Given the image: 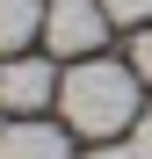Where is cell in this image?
<instances>
[{"label": "cell", "mask_w": 152, "mask_h": 159, "mask_svg": "<svg viewBox=\"0 0 152 159\" xmlns=\"http://www.w3.org/2000/svg\"><path fill=\"white\" fill-rule=\"evenodd\" d=\"M138 65H109V58H72V72L58 80V109L65 123L80 130V138H123L138 116H145V101H138Z\"/></svg>", "instance_id": "obj_1"}, {"label": "cell", "mask_w": 152, "mask_h": 159, "mask_svg": "<svg viewBox=\"0 0 152 159\" xmlns=\"http://www.w3.org/2000/svg\"><path fill=\"white\" fill-rule=\"evenodd\" d=\"M109 43V7L101 0H51L44 7V51L51 58H94Z\"/></svg>", "instance_id": "obj_2"}, {"label": "cell", "mask_w": 152, "mask_h": 159, "mask_svg": "<svg viewBox=\"0 0 152 159\" xmlns=\"http://www.w3.org/2000/svg\"><path fill=\"white\" fill-rule=\"evenodd\" d=\"M51 94H58V72H51V58L15 51V58L0 65V109H7V116H36V109H51Z\"/></svg>", "instance_id": "obj_3"}, {"label": "cell", "mask_w": 152, "mask_h": 159, "mask_svg": "<svg viewBox=\"0 0 152 159\" xmlns=\"http://www.w3.org/2000/svg\"><path fill=\"white\" fill-rule=\"evenodd\" d=\"M0 159H72L65 130H51L44 116H15L7 138H0Z\"/></svg>", "instance_id": "obj_4"}, {"label": "cell", "mask_w": 152, "mask_h": 159, "mask_svg": "<svg viewBox=\"0 0 152 159\" xmlns=\"http://www.w3.org/2000/svg\"><path fill=\"white\" fill-rule=\"evenodd\" d=\"M44 7L51 0H0V51H22L44 36Z\"/></svg>", "instance_id": "obj_5"}, {"label": "cell", "mask_w": 152, "mask_h": 159, "mask_svg": "<svg viewBox=\"0 0 152 159\" xmlns=\"http://www.w3.org/2000/svg\"><path fill=\"white\" fill-rule=\"evenodd\" d=\"M101 7H109V22H138V29L152 22V0H101Z\"/></svg>", "instance_id": "obj_6"}, {"label": "cell", "mask_w": 152, "mask_h": 159, "mask_svg": "<svg viewBox=\"0 0 152 159\" xmlns=\"http://www.w3.org/2000/svg\"><path fill=\"white\" fill-rule=\"evenodd\" d=\"M131 65H138V80H145V87H152V22H145V29H138V43H131Z\"/></svg>", "instance_id": "obj_7"}, {"label": "cell", "mask_w": 152, "mask_h": 159, "mask_svg": "<svg viewBox=\"0 0 152 159\" xmlns=\"http://www.w3.org/2000/svg\"><path fill=\"white\" fill-rule=\"evenodd\" d=\"M87 159H145V152H138V145H116V138H101V145H94Z\"/></svg>", "instance_id": "obj_8"}, {"label": "cell", "mask_w": 152, "mask_h": 159, "mask_svg": "<svg viewBox=\"0 0 152 159\" xmlns=\"http://www.w3.org/2000/svg\"><path fill=\"white\" fill-rule=\"evenodd\" d=\"M131 145H138V152H145V159H152V109H145V116H138V123H131Z\"/></svg>", "instance_id": "obj_9"}, {"label": "cell", "mask_w": 152, "mask_h": 159, "mask_svg": "<svg viewBox=\"0 0 152 159\" xmlns=\"http://www.w3.org/2000/svg\"><path fill=\"white\" fill-rule=\"evenodd\" d=\"M0 138H7V116H0Z\"/></svg>", "instance_id": "obj_10"}]
</instances>
